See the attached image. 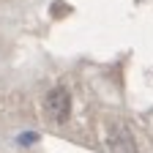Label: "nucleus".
<instances>
[{"instance_id":"f03ea898","label":"nucleus","mask_w":153,"mask_h":153,"mask_svg":"<svg viewBox=\"0 0 153 153\" xmlns=\"http://www.w3.org/2000/svg\"><path fill=\"white\" fill-rule=\"evenodd\" d=\"M22 142H25V145H30V142H36V134H22Z\"/></svg>"},{"instance_id":"f257e3e1","label":"nucleus","mask_w":153,"mask_h":153,"mask_svg":"<svg viewBox=\"0 0 153 153\" xmlns=\"http://www.w3.org/2000/svg\"><path fill=\"white\" fill-rule=\"evenodd\" d=\"M44 112H47V118L55 120V123L66 120L71 115V93L66 88H52L44 96Z\"/></svg>"}]
</instances>
